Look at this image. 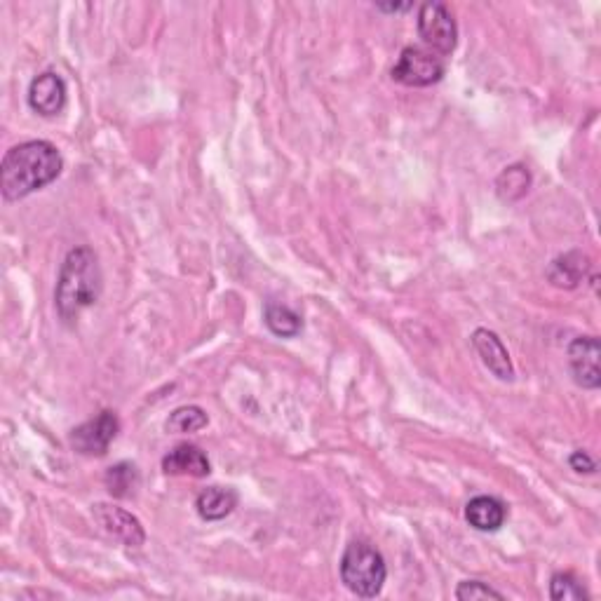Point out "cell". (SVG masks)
I'll return each instance as SVG.
<instances>
[{
  "mask_svg": "<svg viewBox=\"0 0 601 601\" xmlns=\"http://www.w3.org/2000/svg\"><path fill=\"white\" fill-rule=\"evenodd\" d=\"M106 489L111 491V496L116 498H130L134 494V489L139 486V475L137 468L130 463H118L113 468L106 470Z\"/></svg>",
  "mask_w": 601,
  "mask_h": 601,
  "instance_id": "e0dca14e",
  "label": "cell"
},
{
  "mask_svg": "<svg viewBox=\"0 0 601 601\" xmlns=\"http://www.w3.org/2000/svg\"><path fill=\"white\" fill-rule=\"evenodd\" d=\"M64 170L62 153L50 141L36 139L12 146L0 165V188L3 198L17 202L26 195L50 186Z\"/></svg>",
  "mask_w": 601,
  "mask_h": 601,
  "instance_id": "6da1fadb",
  "label": "cell"
},
{
  "mask_svg": "<svg viewBox=\"0 0 601 601\" xmlns=\"http://www.w3.org/2000/svg\"><path fill=\"white\" fill-rule=\"evenodd\" d=\"M444 73H447V64L440 54L428 47H404L390 76L404 87H430L440 83Z\"/></svg>",
  "mask_w": 601,
  "mask_h": 601,
  "instance_id": "277c9868",
  "label": "cell"
},
{
  "mask_svg": "<svg viewBox=\"0 0 601 601\" xmlns=\"http://www.w3.org/2000/svg\"><path fill=\"white\" fill-rule=\"evenodd\" d=\"M386 559L381 552L371 548L369 543L355 540L350 543L346 552L341 557V580L350 592L357 597L371 599L376 594H381L383 585H386Z\"/></svg>",
  "mask_w": 601,
  "mask_h": 601,
  "instance_id": "3957f363",
  "label": "cell"
},
{
  "mask_svg": "<svg viewBox=\"0 0 601 601\" xmlns=\"http://www.w3.org/2000/svg\"><path fill=\"white\" fill-rule=\"evenodd\" d=\"M601 346L597 336H578L569 346V367L573 381L585 390H597L601 386L599 371Z\"/></svg>",
  "mask_w": 601,
  "mask_h": 601,
  "instance_id": "52a82bcc",
  "label": "cell"
},
{
  "mask_svg": "<svg viewBox=\"0 0 601 601\" xmlns=\"http://www.w3.org/2000/svg\"><path fill=\"white\" fill-rule=\"evenodd\" d=\"M508 510L494 496H477L465 505V519L477 531H498L505 524Z\"/></svg>",
  "mask_w": 601,
  "mask_h": 601,
  "instance_id": "4fadbf2b",
  "label": "cell"
},
{
  "mask_svg": "<svg viewBox=\"0 0 601 601\" xmlns=\"http://www.w3.org/2000/svg\"><path fill=\"white\" fill-rule=\"evenodd\" d=\"M592 263L583 252H569L550 263L548 280L559 289H576L587 278Z\"/></svg>",
  "mask_w": 601,
  "mask_h": 601,
  "instance_id": "7c38bea8",
  "label": "cell"
},
{
  "mask_svg": "<svg viewBox=\"0 0 601 601\" xmlns=\"http://www.w3.org/2000/svg\"><path fill=\"white\" fill-rule=\"evenodd\" d=\"M92 512H94V519H97L99 526L108 533V536L118 538L120 543L130 545V548H139V545H144V540H146L144 526H141V522L132 515V512L116 508V505H106V503L94 505Z\"/></svg>",
  "mask_w": 601,
  "mask_h": 601,
  "instance_id": "ba28073f",
  "label": "cell"
},
{
  "mask_svg": "<svg viewBox=\"0 0 601 601\" xmlns=\"http://www.w3.org/2000/svg\"><path fill=\"white\" fill-rule=\"evenodd\" d=\"M472 346H475L477 355L482 357L484 367L496 378H501V381H512L515 378V367H512L508 348L503 346L498 334L489 332V329H477L472 334Z\"/></svg>",
  "mask_w": 601,
  "mask_h": 601,
  "instance_id": "30bf717a",
  "label": "cell"
},
{
  "mask_svg": "<svg viewBox=\"0 0 601 601\" xmlns=\"http://www.w3.org/2000/svg\"><path fill=\"white\" fill-rule=\"evenodd\" d=\"M378 10H383V12H404V10H409L411 8V3H378L376 5Z\"/></svg>",
  "mask_w": 601,
  "mask_h": 601,
  "instance_id": "7402d4cb",
  "label": "cell"
},
{
  "mask_svg": "<svg viewBox=\"0 0 601 601\" xmlns=\"http://www.w3.org/2000/svg\"><path fill=\"white\" fill-rule=\"evenodd\" d=\"M29 106L40 116L50 118L64 111L66 106V83L59 73H40L29 87Z\"/></svg>",
  "mask_w": 601,
  "mask_h": 601,
  "instance_id": "9c48e42d",
  "label": "cell"
},
{
  "mask_svg": "<svg viewBox=\"0 0 601 601\" xmlns=\"http://www.w3.org/2000/svg\"><path fill=\"white\" fill-rule=\"evenodd\" d=\"M120 421L113 411H101L97 418L78 425L71 432V447L83 456H104L111 442L116 440Z\"/></svg>",
  "mask_w": 601,
  "mask_h": 601,
  "instance_id": "8992f818",
  "label": "cell"
},
{
  "mask_svg": "<svg viewBox=\"0 0 601 601\" xmlns=\"http://www.w3.org/2000/svg\"><path fill=\"white\" fill-rule=\"evenodd\" d=\"M531 188V172L524 165L505 167L501 177L496 179V191L505 202L522 200Z\"/></svg>",
  "mask_w": 601,
  "mask_h": 601,
  "instance_id": "9a60e30c",
  "label": "cell"
},
{
  "mask_svg": "<svg viewBox=\"0 0 601 601\" xmlns=\"http://www.w3.org/2000/svg\"><path fill=\"white\" fill-rule=\"evenodd\" d=\"M266 324L268 329L275 336H282V339H294V336L301 334L303 329V320L294 313L292 308L280 306V303H268L266 306Z\"/></svg>",
  "mask_w": 601,
  "mask_h": 601,
  "instance_id": "2e32d148",
  "label": "cell"
},
{
  "mask_svg": "<svg viewBox=\"0 0 601 601\" xmlns=\"http://www.w3.org/2000/svg\"><path fill=\"white\" fill-rule=\"evenodd\" d=\"M569 465L576 472H587V475L597 470V463H594V458L587 454V451H573L569 458Z\"/></svg>",
  "mask_w": 601,
  "mask_h": 601,
  "instance_id": "44dd1931",
  "label": "cell"
},
{
  "mask_svg": "<svg viewBox=\"0 0 601 601\" xmlns=\"http://www.w3.org/2000/svg\"><path fill=\"white\" fill-rule=\"evenodd\" d=\"M198 515L207 522H219L226 519L231 512L238 508V494L228 486H207L205 491H200L198 501H195Z\"/></svg>",
  "mask_w": 601,
  "mask_h": 601,
  "instance_id": "5bb4252c",
  "label": "cell"
},
{
  "mask_svg": "<svg viewBox=\"0 0 601 601\" xmlns=\"http://www.w3.org/2000/svg\"><path fill=\"white\" fill-rule=\"evenodd\" d=\"M104 287L97 254L90 247H76L66 254L59 268L54 306L64 322L78 320L80 313L97 303Z\"/></svg>",
  "mask_w": 601,
  "mask_h": 601,
  "instance_id": "7a4b0ae2",
  "label": "cell"
},
{
  "mask_svg": "<svg viewBox=\"0 0 601 601\" xmlns=\"http://www.w3.org/2000/svg\"><path fill=\"white\" fill-rule=\"evenodd\" d=\"M418 36L440 57H447L456 50L458 43V26L444 3H423L418 8Z\"/></svg>",
  "mask_w": 601,
  "mask_h": 601,
  "instance_id": "5b68a950",
  "label": "cell"
},
{
  "mask_svg": "<svg viewBox=\"0 0 601 601\" xmlns=\"http://www.w3.org/2000/svg\"><path fill=\"white\" fill-rule=\"evenodd\" d=\"M550 599L555 601H585L590 594L573 573H555L550 580Z\"/></svg>",
  "mask_w": 601,
  "mask_h": 601,
  "instance_id": "ac0fdd59",
  "label": "cell"
},
{
  "mask_svg": "<svg viewBox=\"0 0 601 601\" xmlns=\"http://www.w3.org/2000/svg\"><path fill=\"white\" fill-rule=\"evenodd\" d=\"M503 599V594L489 587L482 580H463L456 590V599L461 601H472V599Z\"/></svg>",
  "mask_w": 601,
  "mask_h": 601,
  "instance_id": "ffe728a7",
  "label": "cell"
},
{
  "mask_svg": "<svg viewBox=\"0 0 601 601\" xmlns=\"http://www.w3.org/2000/svg\"><path fill=\"white\" fill-rule=\"evenodd\" d=\"M209 423L205 409L200 407H181L174 411L167 421V430L170 432H198Z\"/></svg>",
  "mask_w": 601,
  "mask_h": 601,
  "instance_id": "d6986e66",
  "label": "cell"
},
{
  "mask_svg": "<svg viewBox=\"0 0 601 601\" xmlns=\"http://www.w3.org/2000/svg\"><path fill=\"white\" fill-rule=\"evenodd\" d=\"M162 470L165 475H181V477H207L212 472L209 458L205 451L195 444H179L170 454L162 458Z\"/></svg>",
  "mask_w": 601,
  "mask_h": 601,
  "instance_id": "8fae6325",
  "label": "cell"
}]
</instances>
